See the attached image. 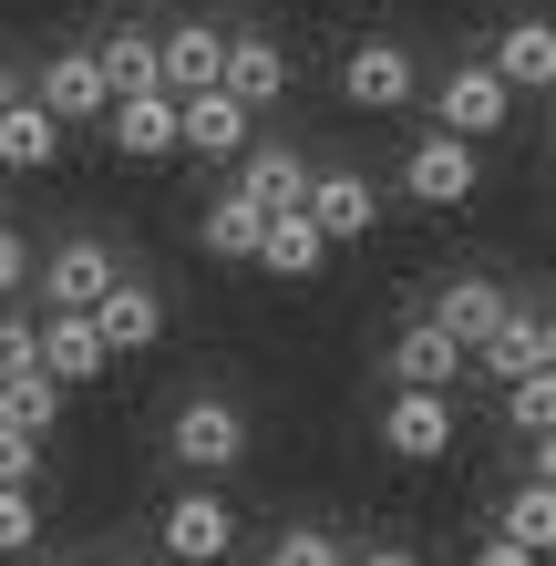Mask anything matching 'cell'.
Listing matches in <instances>:
<instances>
[{"instance_id":"cell-1","label":"cell","mask_w":556,"mask_h":566,"mask_svg":"<svg viewBox=\"0 0 556 566\" xmlns=\"http://www.w3.org/2000/svg\"><path fill=\"white\" fill-rule=\"evenodd\" d=\"M166 453L186 463V474H227V463H248V412L227 402V391H196V402H176V422H166Z\"/></svg>"},{"instance_id":"cell-2","label":"cell","mask_w":556,"mask_h":566,"mask_svg":"<svg viewBox=\"0 0 556 566\" xmlns=\"http://www.w3.org/2000/svg\"><path fill=\"white\" fill-rule=\"evenodd\" d=\"M155 546H166L176 566H227V556H238V505L207 494V484H186L176 505L155 515Z\"/></svg>"},{"instance_id":"cell-3","label":"cell","mask_w":556,"mask_h":566,"mask_svg":"<svg viewBox=\"0 0 556 566\" xmlns=\"http://www.w3.org/2000/svg\"><path fill=\"white\" fill-rule=\"evenodd\" d=\"M433 135H453V145H484V135H505V114H515V93L484 73V62H453V73L433 83Z\"/></svg>"},{"instance_id":"cell-4","label":"cell","mask_w":556,"mask_h":566,"mask_svg":"<svg viewBox=\"0 0 556 566\" xmlns=\"http://www.w3.org/2000/svg\"><path fill=\"white\" fill-rule=\"evenodd\" d=\"M93 340H104V360H135V350H155L166 340V289H145V279H114L104 298H93Z\"/></svg>"},{"instance_id":"cell-5","label":"cell","mask_w":556,"mask_h":566,"mask_svg":"<svg viewBox=\"0 0 556 566\" xmlns=\"http://www.w3.org/2000/svg\"><path fill=\"white\" fill-rule=\"evenodd\" d=\"M217 73H227V31H207V21L155 31V93H166V104H196V93H217Z\"/></svg>"},{"instance_id":"cell-6","label":"cell","mask_w":556,"mask_h":566,"mask_svg":"<svg viewBox=\"0 0 556 566\" xmlns=\"http://www.w3.org/2000/svg\"><path fill=\"white\" fill-rule=\"evenodd\" d=\"M340 93L361 114H402L412 93H422V62H412V42H350V62H340Z\"/></svg>"},{"instance_id":"cell-7","label":"cell","mask_w":556,"mask_h":566,"mask_svg":"<svg viewBox=\"0 0 556 566\" xmlns=\"http://www.w3.org/2000/svg\"><path fill=\"white\" fill-rule=\"evenodd\" d=\"M474 186H484V155L453 145V135H422V145L402 155V196H412V207H464Z\"/></svg>"},{"instance_id":"cell-8","label":"cell","mask_w":556,"mask_h":566,"mask_svg":"<svg viewBox=\"0 0 556 566\" xmlns=\"http://www.w3.org/2000/svg\"><path fill=\"white\" fill-rule=\"evenodd\" d=\"M381 453L443 463L453 453V402H443V391H391V402H381Z\"/></svg>"},{"instance_id":"cell-9","label":"cell","mask_w":556,"mask_h":566,"mask_svg":"<svg viewBox=\"0 0 556 566\" xmlns=\"http://www.w3.org/2000/svg\"><path fill=\"white\" fill-rule=\"evenodd\" d=\"M114 279H124V269H114V248H104V238H62V248L42 258V310H73V319H83Z\"/></svg>"},{"instance_id":"cell-10","label":"cell","mask_w":556,"mask_h":566,"mask_svg":"<svg viewBox=\"0 0 556 566\" xmlns=\"http://www.w3.org/2000/svg\"><path fill=\"white\" fill-rule=\"evenodd\" d=\"M217 93L238 114H269L279 93H289V52L269 42V31H227V73H217Z\"/></svg>"},{"instance_id":"cell-11","label":"cell","mask_w":556,"mask_h":566,"mask_svg":"<svg viewBox=\"0 0 556 566\" xmlns=\"http://www.w3.org/2000/svg\"><path fill=\"white\" fill-rule=\"evenodd\" d=\"M31 104H42L62 135H73V124H104V114H114V93H104V73H93V52L73 42V52L42 62V93H31Z\"/></svg>"},{"instance_id":"cell-12","label":"cell","mask_w":556,"mask_h":566,"mask_svg":"<svg viewBox=\"0 0 556 566\" xmlns=\"http://www.w3.org/2000/svg\"><path fill=\"white\" fill-rule=\"evenodd\" d=\"M310 176H319V165H310L300 145H248V155H238V196H248L258 217H289V207H310Z\"/></svg>"},{"instance_id":"cell-13","label":"cell","mask_w":556,"mask_h":566,"mask_svg":"<svg viewBox=\"0 0 556 566\" xmlns=\"http://www.w3.org/2000/svg\"><path fill=\"white\" fill-rule=\"evenodd\" d=\"M484 73H495L505 93H556V21H505L495 31V52H484Z\"/></svg>"},{"instance_id":"cell-14","label":"cell","mask_w":556,"mask_h":566,"mask_svg":"<svg viewBox=\"0 0 556 566\" xmlns=\"http://www.w3.org/2000/svg\"><path fill=\"white\" fill-rule=\"evenodd\" d=\"M310 227H319V248H350V238H371V176H350V165H331V176H310V207H300Z\"/></svg>"},{"instance_id":"cell-15","label":"cell","mask_w":556,"mask_h":566,"mask_svg":"<svg viewBox=\"0 0 556 566\" xmlns=\"http://www.w3.org/2000/svg\"><path fill=\"white\" fill-rule=\"evenodd\" d=\"M505 310H515V298H505L495 279H453V289H433V329H443V340L464 350V360L505 329Z\"/></svg>"},{"instance_id":"cell-16","label":"cell","mask_w":556,"mask_h":566,"mask_svg":"<svg viewBox=\"0 0 556 566\" xmlns=\"http://www.w3.org/2000/svg\"><path fill=\"white\" fill-rule=\"evenodd\" d=\"M258 114H238L227 93H196V104H176V155H217V165H238L258 135H248Z\"/></svg>"},{"instance_id":"cell-17","label":"cell","mask_w":556,"mask_h":566,"mask_svg":"<svg viewBox=\"0 0 556 566\" xmlns=\"http://www.w3.org/2000/svg\"><path fill=\"white\" fill-rule=\"evenodd\" d=\"M114 360H104V340H93V319H73V310H42V381H104Z\"/></svg>"},{"instance_id":"cell-18","label":"cell","mask_w":556,"mask_h":566,"mask_svg":"<svg viewBox=\"0 0 556 566\" xmlns=\"http://www.w3.org/2000/svg\"><path fill=\"white\" fill-rule=\"evenodd\" d=\"M104 135H114L124 165H155V155H176V104H166V93H135V104L104 114Z\"/></svg>"},{"instance_id":"cell-19","label":"cell","mask_w":556,"mask_h":566,"mask_svg":"<svg viewBox=\"0 0 556 566\" xmlns=\"http://www.w3.org/2000/svg\"><path fill=\"white\" fill-rule=\"evenodd\" d=\"M391 381L402 391H443V381H464V350H453L433 319H412L402 340H391Z\"/></svg>"},{"instance_id":"cell-20","label":"cell","mask_w":556,"mask_h":566,"mask_svg":"<svg viewBox=\"0 0 556 566\" xmlns=\"http://www.w3.org/2000/svg\"><path fill=\"white\" fill-rule=\"evenodd\" d=\"M0 165H11V176H52V165H62V124L31 104V93L0 114Z\"/></svg>"},{"instance_id":"cell-21","label":"cell","mask_w":556,"mask_h":566,"mask_svg":"<svg viewBox=\"0 0 556 566\" xmlns=\"http://www.w3.org/2000/svg\"><path fill=\"white\" fill-rule=\"evenodd\" d=\"M93 73H104V93L114 104H135V93H155V31H104V42H93Z\"/></svg>"},{"instance_id":"cell-22","label":"cell","mask_w":556,"mask_h":566,"mask_svg":"<svg viewBox=\"0 0 556 566\" xmlns=\"http://www.w3.org/2000/svg\"><path fill=\"white\" fill-rule=\"evenodd\" d=\"M319 258H331V248H319V227H310L300 207L258 227V269H269V279H319Z\"/></svg>"},{"instance_id":"cell-23","label":"cell","mask_w":556,"mask_h":566,"mask_svg":"<svg viewBox=\"0 0 556 566\" xmlns=\"http://www.w3.org/2000/svg\"><path fill=\"white\" fill-rule=\"evenodd\" d=\"M258 227H269V217H258L248 196L227 186V196H207V217H196V238H207V258H227V269H248V258H258Z\"/></svg>"},{"instance_id":"cell-24","label":"cell","mask_w":556,"mask_h":566,"mask_svg":"<svg viewBox=\"0 0 556 566\" xmlns=\"http://www.w3.org/2000/svg\"><path fill=\"white\" fill-rule=\"evenodd\" d=\"M495 536H505V546H526V556L546 566V556H556V494H546V484H515V494H505V515H495Z\"/></svg>"},{"instance_id":"cell-25","label":"cell","mask_w":556,"mask_h":566,"mask_svg":"<svg viewBox=\"0 0 556 566\" xmlns=\"http://www.w3.org/2000/svg\"><path fill=\"white\" fill-rule=\"evenodd\" d=\"M0 422H11V432H31V443H52V422H62V381H42V371L0 381Z\"/></svg>"},{"instance_id":"cell-26","label":"cell","mask_w":556,"mask_h":566,"mask_svg":"<svg viewBox=\"0 0 556 566\" xmlns=\"http://www.w3.org/2000/svg\"><path fill=\"white\" fill-rule=\"evenodd\" d=\"M474 360H484L495 381H526V371H536V310H505V329H495Z\"/></svg>"},{"instance_id":"cell-27","label":"cell","mask_w":556,"mask_h":566,"mask_svg":"<svg viewBox=\"0 0 556 566\" xmlns=\"http://www.w3.org/2000/svg\"><path fill=\"white\" fill-rule=\"evenodd\" d=\"M505 422L526 432V443H536V432H556V371H526V381H505Z\"/></svg>"},{"instance_id":"cell-28","label":"cell","mask_w":556,"mask_h":566,"mask_svg":"<svg viewBox=\"0 0 556 566\" xmlns=\"http://www.w3.org/2000/svg\"><path fill=\"white\" fill-rule=\"evenodd\" d=\"M269 566H350V556H340L331 525H289V536L269 546Z\"/></svg>"},{"instance_id":"cell-29","label":"cell","mask_w":556,"mask_h":566,"mask_svg":"<svg viewBox=\"0 0 556 566\" xmlns=\"http://www.w3.org/2000/svg\"><path fill=\"white\" fill-rule=\"evenodd\" d=\"M21 371H42V329L21 310H0V381H21Z\"/></svg>"},{"instance_id":"cell-30","label":"cell","mask_w":556,"mask_h":566,"mask_svg":"<svg viewBox=\"0 0 556 566\" xmlns=\"http://www.w3.org/2000/svg\"><path fill=\"white\" fill-rule=\"evenodd\" d=\"M42 546V494H0V556H31Z\"/></svg>"},{"instance_id":"cell-31","label":"cell","mask_w":556,"mask_h":566,"mask_svg":"<svg viewBox=\"0 0 556 566\" xmlns=\"http://www.w3.org/2000/svg\"><path fill=\"white\" fill-rule=\"evenodd\" d=\"M31 484H42V443L0 422V494H31Z\"/></svg>"},{"instance_id":"cell-32","label":"cell","mask_w":556,"mask_h":566,"mask_svg":"<svg viewBox=\"0 0 556 566\" xmlns=\"http://www.w3.org/2000/svg\"><path fill=\"white\" fill-rule=\"evenodd\" d=\"M31 279V238H21V227H0V289H21Z\"/></svg>"},{"instance_id":"cell-33","label":"cell","mask_w":556,"mask_h":566,"mask_svg":"<svg viewBox=\"0 0 556 566\" xmlns=\"http://www.w3.org/2000/svg\"><path fill=\"white\" fill-rule=\"evenodd\" d=\"M474 566H536V556H526V546H505V536H484V546H474Z\"/></svg>"},{"instance_id":"cell-34","label":"cell","mask_w":556,"mask_h":566,"mask_svg":"<svg viewBox=\"0 0 556 566\" xmlns=\"http://www.w3.org/2000/svg\"><path fill=\"white\" fill-rule=\"evenodd\" d=\"M526 484H546V494H556V432H536V474H526Z\"/></svg>"},{"instance_id":"cell-35","label":"cell","mask_w":556,"mask_h":566,"mask_svg":"<svg viewBox=\"0 0 556 566\" xmlns=\"http://www.w3.org/2000/svg\"><path fill=\"white\" fill-rule=\"evenodd\" d=\"M350 566H422V556H412V546H361Z\"/></svg>"},{"instance_id":"cell-36","label":"cell","mask_w":556,"mask_h":566,"mask_svg":"<svg viewBox=\"0 0 556 566\" xmlns=\"http://www.w3.org/2000/svg\"><path fill=\"white\" fill-rule=\"evenodd\" d=\"M536 371H556V319H536Z\"/></svg>"},{"instance_id":"cell-37","label":"cell","mask_w":556,"mask_h":566,"mask_svg":"<svg viewBox=\"0 0 556 566\" xmlns=\"http://www.w3.org/2000/svg\"><path fill=\"white\" fill-rule=\"evenodd\" d=\"M11 104H21V83H11V62H0V114H11Z\"/></svg>"},{"instance_id":"cell-38","label":"cell","mask_w":556,"mask_h":566,"mask_svg":"<svg viewBox=\"0 0 556 566\" xmlns=\"http://www.w3.org/2000/svg\"><path fill=\"white\" fill-rule=\"evenodd\" d=\"M104 566H124V556H104Z\"/></svg>"}]
</instances>
